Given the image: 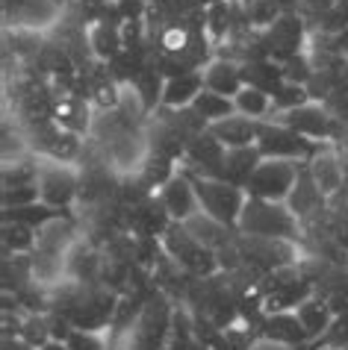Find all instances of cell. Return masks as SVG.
<instances>
[{
	"mask_svg": "<svg viewBox=\"0 0 348 350\" xmlns=\"http://www.w3.org/2000/svg\"><path fill=\"white\" fill-rule=\"evenodd\" d=\"M343 350H348V347H343Z\"/></svg>",
	"mask_w": 348,
	"mask_h": 350,
	"instance_id": "obj_28",
	"label": "cell"
},
{
	"mask_svg": "<svg viewBox=\"0 0 348 350\" xmlns=\"http://www.w3.org/2000/svg\"><path fill=\"white\" fill-rule=\"evenodd\" d=\"M236 230L243 236H260V239H295L298 215L286 203L248 198Z\"/></svg>",
	"mask_w": 348,
	"mask_h": 350,
	"instance_id": "obj_1",
	"label": "cell"
},
{
	"mask_svg": "<svg viewBox=\"0 0 348 350\" xmlns=\"http://www.w3.org/2000/svg\"><path fill=\"white\" fill-rule=\"evenodd\" d=\"M266 338L269 342H275V345H286V347H293V345H301L307 342V329L301 324V318H298V312H272L266 318Z\"/></svg>",
	"mask_w": 348,
	"mask_h": 350,
	"instance_id": "obj_15",
	"label": "cell"
},
{
	"mask_svg": "<svg viewBox=\"0 0 348 350\" xmlns=\"http://www.w3.org/2000/svg\"><path fill=\"white\" fill-rule=\"evenodd\" d=\"M257 148L266 159H298V162H304L316 153V144L310 139H304L301 133L289 130L284 121L280 124L260 121Z\"/></svg>",
	"mask_w": 348,
	"mask_h": 350,
	"instance_id": "obj_6",
	"label": "cell"
},
{
	"mask_svg": "<svg viewBox=\"0 0 348 350\" xmlns=\"http://www.w3.org/2000/svg\"><path fill=\"white\" fill-rule=\"evenodd\" d=\"M295 312H298V318H301V324H304L310 338H322L325 329L331 327V321H334L331 300H322V297H313V295L307 297L304 304H298Z\"/></svg>",
	"mask_w": 348,
	"mask_h": 350,
	"instance_id": "obj_17",
	"label": "cell"
},
{
	"mask_svg": "<svg viewBox=\"0 0 348 350\" xmlns=\"http://www.w3.org/2000/svg\"><path fill=\"white\" fill-rule=\"evenodd\" d=\"M243 80L245 85H257V89H266L269 94H275V89L284 83V71L272 62H245L243 65Z\"/></svg>",
	"mask_w": 348,
	"mask_h": 350,
	"instance_id": "obj_22",
	"label": "cell"
},
{
	"mask_svg": "<svg viewBox=\"0 0 348 350\" xmlns=\"http://www.w3.org/2000/svg\"><path fill=\"white\" fill-rule=\"evenodd\" d=\"M310 89H307L304 83H289V80H284L275 89V94H272V103H275V112L277 115H284V112H293V109H298V106H304V103H310Z\"/></svg>",
	"mask_w": 348,
	"mask_h": 350,
	"instance_id": "obj_24",
	"label": "cell"
},
{
	"mask_svg": "<svg viewBox=\"0 0 348 350\" xmlns=\"http://www.w3.org/2000/svg\"><path fill=\"white\" fill-rule=\"evenodd\" d=\"M298 174H301V162L298 159H266L263 157L254 168V174H251V180L245 183V191H248V198L286 203Z\"/></svg>",
	"mask_w": 348,
	"mask_h": 350,
	"instance_id": "obj_4",
	"label": "cell"
},
{
	"mask_svg": "<svg viewBox=\"0 0 348 350\" xmlns=\"http://www.w3.org/2000/svg\"><path fill=\"white\" fill-rule=\"evenodd\" d=\"M86 36H89L92 53L98 62H112L115 56L124 51V36H121V24L110 21V18H101L86 27Z\"/></svg>",
	"mask_w": 348,
	"mask_h": 350,
	"instance_id": "obj_12",
	"label": "cell"
},
{
	"mask_svg": "<svg viewBox=\"0 0 348 350\" xmlns=\"http://www.w3.org/2000/svg\"><path fill=\"white\" fill-rule=\"evenodd\" d=\"M201 92H204V74L201 71H183L177 77H166L162 106H166V109H183V106L195 103V97Z\"/></svg>",
	"mask_w": 348,
	"mask_h": 350,
	"instance_id": "obj_13",
	"label": "cell"
},
{
	"mask_svg": "<svg viewBox=\"0 0 348 350\" xmlns=\"http://www.w3.org/2000/svg\"><path fill=\"white\" fill-rule=\"evenodd\" d=\"M157 198L162 200V206L171 215V221H189L192 215L201 212V200H198V191L192 186V177L189 174H174V177L160 189Z\"/></svg>",
	"mask_w": 348,
	"mask_h": 350,
	"instance_id": "obj_7",
	"label": "cell"
},
{
	"mask_svg": "<svg viewBox=\"0 0 348 350\" xmlns=\"http://www.w3.org/2000/svg\"><path fill=\"white\" fill-rule=\"evenodd\" d=\"M162 250H166L189 277H198V280H207L221 268L219 256L212 254L210 247L201 245L186 230V224H180V221H171V227L162 232Z\"/></svg>",
	"mask_w": 348,
	"mask_h": 350,
	"instance_id": "obj_3",
	"label": "cell"
},
{
	"mask_svg": "<svg viewBox=\"0 0 348 350\" xmlns=\"http://www.w3.org/2000/svg\"><path fill=\"white\" fill-rule=\"evenodd\" d=\"M234 106H236L239 115L254 118V121H266V115H275L272 94L266 89H257V85H243L239 94L234 97Z\"/></svg>",
	"mask_w": 348,
	"mask_h": 350,
	"instance_id": "obj_19",
	"label": "cell"
},
{
	"mask_svg": "<svg viewBox=\"0 0 348 350\" xmlns=\"http://www.w3.org/2000/svg\"><path fill=\"white\" fill-rule=\"evenodd\" d=\"M38 183L36 186H12L3 189V209H18V206H30V203H38Z\"/></svg>",
	"mask_w": 348,
	"mask_h": 350,
	"instance_id": "obj_26",
	"label": "cell"
},
{
	"mask_svg": "<svg viewBox=\"0 0 348 350\" xmlns=\"http://www.w3.org/2000/svg\"><path fill=\"white\" fill-rule=\"evenodd\" d=\"M192 109H195L207 124H216L221 118H227V115H234L236 106H234V97H225V94H216V92L204 89V92L195 97Z\"/></svg>",
	"mask_w": 348,
	"mask_h": 350,
	"instance_id": "obj_21",
	"label": "cell"
},
{
	"mask_svg": "<svg viewBox=\"0 0 348 350\" xmlns=\"http://www.w3.org/2000/svg\"><path fill=\"white\" fill-rule=\"evenodd\" d=\"M319 342H325L327 347H334V350L348 347V309H343V312L334 315L331 327L325 329V336L319 338Z\"/></svg>",
	"mask_w": 348,
	"mask_h": 350,
	"instance_id": "obj_25",
	"label": "cell"
},
{
	"mask_svg": "<svg viewBox=\"0 0 348 350\" xmlns=\"http://www.w3.org/2000/svg\"><path fill=\"white\" fill-rule=\"evenodd\" d=\"M310 177L316 180V186L322 189V194H331L340 189V180H343V165L340 159L334 157V150H322L316 148V153L310 157V165H307Z\"/></svg>",
	"mask_w": 348,
	"mask_h": 350,
	"instance_id": "obj_16",
	"label": "cell"
},
{
	"mask_svg": "<svg viewBox=\"0 0 348 350\" xmlns=\"http://www.w3.org/2000/svg\"><path fill=\"white\" fill-rule=\"evenodd\" d=\"M69 350H103V338L98 329H71V336L65 338Z\"/></svg>",
	"mask_w": 348,
	"mask_h": 350,
	"instance_id": "obj_27",
	"label": "cell"
},
{
	"mask_svg": "<svg viewBox=\"0 0 348 350\" xmlns=\"http://www.w3.org/2000/svg\"><path fill=\"white\" fill-rule=\"evenodd\" d=\"M216 139L225 144V148H248V144H257V133H260V121L254 118H245V115H227L216 124L207 127Z\"/></svg>",
	"mask_w": 348,
	"mask_h": 350,
	"instance_id": "obj_10",
	"label": "cell"
},
{
	"mask_svg": "<svg viewBox=\"0 0 348 350\" xmlns=\"http://www.w3.org/2000/svg\"><path fill=\"white\" fill-rule=\"evenodd\" d=\"M322 198H325V194H322V189L316 186V180L310 177V171L301 168L293 191H289V198H286V206L293 209L298 218H301V215H310L319 203H322Z\"/></svg>",
	"mask_w": 348,
	"mask_h": 350,
	"instance_id": "obj_18",
	"label": "cell"
},
{
	"mask_svg": "<svg viewBox=\"0 0 348 350\" xmlns=\"http://www.w3.org/2000/svg\"><path fill=\"white\" fill-rule=\"evenodd\" d=\"M189 177H192V186L198 191L201 209L216 221L236 230L239 218H243V209H245V200H248V191L243 186H236V183L221 180V177H201V174H189Z\"/></svg>",
	"mask_w": 348,
	"mask_h": 350,
	"instance_id": "obj_2",
	"label": "cell"
},
{
	"mask_svg": "<svg viewBox=\"0 0 348 350\" xmlns=\"http://www.w3.org/2000/svg\"><path fill=\"white\" fill-rule=\"evenodd\" d=\"M201 74H204V89L216 92V94H225V97H236L239 89L245 85L243 65H239L236 59H227V56L210 59L204 68H201Z\"/></svg>",
	"mask_w": 348,
	"mask_h": 350,
	"instance_id": "obj_8",
	"label": "cell"
},
{
	"mask_svg": "<svg viewBox=\"0 0 348 350\" xmlns=\"http://www.w3.org/2000/svg\"><path fill=\"white\" fill-rule=\"evenodd\" d=\"M186 224V230L195 236L201 245L204 247H210L212 254H219V250H225V247H230L234 245V227H227V224H221V221H216L212 215H207L204 209L198 212V215H192L189 221H183Z\"/></svg>",
	"mask_w": 348,
	"mask_h": 350,
	"instance_id": "obj_11",
	"label": "cell"
},
{
	"mask_svg": "<svg viewBox=\"0 0 348 350\" xmlns=\"http://www.w3.org/2000/svg\"><path fill=\"white\" fill-rule=\"evenodd\" d=\"M280 121H284L289 130L301 133L304 139H310V142L327 139V133H331V118H327V112L313 100L298 106V109H293V112H284Z\"/></svg>",
	"mask_w": 348,
	"mask_h": 350,
	"instance_id": "obj_9",
	"label": "cell"
},
{
	"mask_svg": "<svg viewBox=\"0 0 348 350\" xmlns=\"http://www.w3.org/2000/svg\"><path fill=\"white\" fill-rule=\"evenodd\" d=\"M38 198L53 209H65L80 198V171L71 162L38 159Z\"/></svg>",
	"mask_w": 348,
	"mask_h": 350,
	"instance_id": "obj_5",
	"label": "cell"
},
{
	"mask_svg": "<svg viewBox=\"0 0 348 350\" xmlns=\"http://www.w3.org/2000/svg\"><path fill=\"white\" fill-rule=\"evenodd\" d=\"M301 42V27H298L295 18H277L269 27V51H275L280 56H295V47Z\"/></svg>",
	"mask_w": 348,
	"mask_h": 350,
	"instance_id": "obj_20",
	"label": "cell"
},
{
	"mask_svg": "<svg viewBox=\"0 0 348 350\" xmlns=\"http://www.w3.org/2000/svg\"><path fill=\"white\" fill-rule=\"evenodd\" d=\"M36 227L21 221H3V254H33Z\"/></svg>",
	"mask_w": 348,
	"mask_h": 350,
	"instance_id": "obj_23",
	"label": "cell"
},
{
	"mask_svg": "<svg viewBox=\"0 0 348 350\" xmlns=\"http://www.w3.org/2000/svg\"><path fill=\"white\" fill-rule=\"evenodd\" d=\"M263 159L257 144H248V148H227L225 153V168H221V180L236 183V186L245 189V183L251 180V174Z\"/></svg>",
	"mask_w": 348,
	"mask_h": 350,
	"instance_id": "obj_14",
	"label": "cell"
}]
</instances>
